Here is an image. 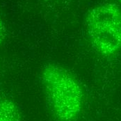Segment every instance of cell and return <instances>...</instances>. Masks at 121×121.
I'll list each match as a JSON object with an SVG mask.
<instances>
[{"label": "cell", "mask_w": 121, "mask_h": 121, "mask_svg": "<svg viewBox=\"0 0 121 121\" xmlns=\"http://www.w3.org/2000/svg\"><path fill=\"white\" fill-rule=\"evenodd\" d=\"M43 88L56 121H77L84 103V91L78 79L60 65L49 63L40 73Z\"/></svg>", "instance_id": "cell-1"}, {"label": "cell", "mask_w": 121, "mask_h": 121, "mask_svg": "<svg viewBox=\"0 0 121 121\" xmlns=\"http://www.w3.org/2000/svg\"><path fill=\"white\" fill-rule=\"evenodd\" d=\"M90 42L99 54L110 56L121 51V10L114 4L93 7L86 18Z\"/></svg>", "instance_id": "cell-2"}, {"label": "cell", "mask_w": 121, "mask_h": 121, "mask_svg": "<svg viewBox=\"0 0 121 121\" xmlns=\"http://www.w3.org/2000/svg\"><path fill=\"white\" fill-rule=\"evenodd\" d=\"M0 121H21L20 109L10 98L0 99Z\"/></svg>", "instance_id": "cell-3"}, {"label": "cell", "mask_w": 121, "mask_h": 121, "mask_svg": "<svg viewBox=\"0 0 121 121\" xmlns=\"http://www.w3.org/2000/svg\"><path fill=\"white\" fill-rule=\"evenodd\" d=\"M6 29L4 24V22L1 17L0 16V46L4 43L5 38H6Z\"/></svg>", "instance_id": "cell-4"}, {"label": "cell", "mask_w": 121, "mask_h": 121, "mask_svg": "<svg viewBox=\"0 0 121 121\" xmlns=\"http://www.w3.org/2000/svg\"><path fill=\"white\" fill-rule=\"evenodd\" d=\"M119 1H120V2H121V0H119Z\"/></svg>", "instance_id": "cell-5"}]
</instances>
